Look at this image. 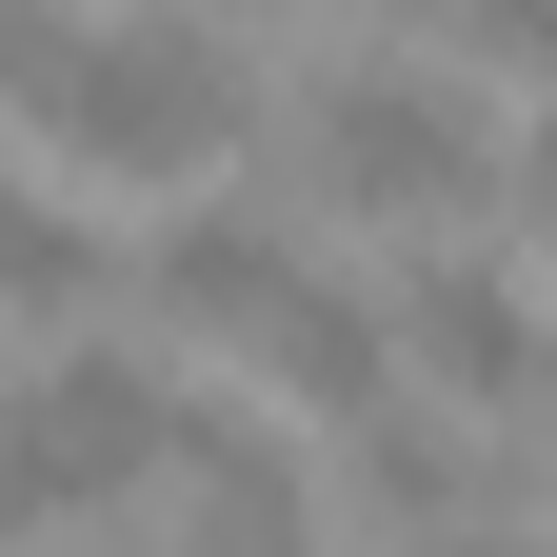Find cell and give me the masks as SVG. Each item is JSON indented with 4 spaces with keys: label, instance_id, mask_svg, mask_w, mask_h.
<instances>
[{
    "label": "cell",
    "instance_id": "cell-1",
    "mask_svg": "<svg viewBox=\"0 0 557 557\" xmlns=\"http://www.w3.org/2000/svg\"><path fill=\"white\" fill-rule=\"evenodd\" d=\"M278 220H398V239H458L478 199H498V100L458 81L438 40H319V60H278Z\"/></svg>",
    "mask_w": 557,
    "mask_h": 557
},
{
    "label": "cell",
    "instance_id": "cell-2",
    "mask_svg": "<svg viewBox=\"0 0 557 557\" xmlns=\"http://www.w3.org/2000/svg\"><path fill=\"white\" fill-rule=\"evenodd\" d=\"M379 338H398V379H418V418H537V379H557V319H537V278L518 259H478V239H398L379 259Z\"/></svg>",
    "mask_w": 557,
    "mask_h": 557
},
{
    "label": "cell",
    "instance_id": "cell-3",
    "mask_svg": "<svg viewBox=\"0 0 557 557\" xmlns=\"http://www.w3.org/2000/svg\"><path fill=\"white\" fill-rule=\"evenodd\" d=\"M299 278H319V239L278 220L259 180H220V199H160V220H139V299H160L180 338H259Z\"/></svg>",
    "mask_w": 557,
    "mask_h": 557
},
{
    "label": "cell",
    "instance_id": "cell-4",
    "mask_svg": "<svg viewBox=\"0 0 557 557\" xmlns=\"http://www.w3.org/2000/svg\"><path fill=\"white\" fill-rule=\"evenodd\" d=\"M239 359H259L278 398H299V418H338V438H359V418L398 398V338H379V278H338V259H319L299 299H278V319L239 338Z\"/></svg>",
    "mask_w": 557,
    "mask_h": 557
},
{
    "label": "cell",
    "instance_id": "cell-5",
    "mask_svg": "<svg viewBox=\"0 0 557 557\" xmlns=\"http://www.w3.org/2000/svg\"><path fill=\"white\" fill-rule=\"evenodd\" d=\"M120 518H139L120 478H100L81 438H40L21 398H0V557H40V537H120Z\"/></svg>",
    "mask_w": 557,
    "mask_h": 557
},
{
    "label": "cell",
    "instance_id": "cell-6",
    "mask_svg": "<svg viewBox=\"0 0 557 557\" xmlns=\"http://www.w3.org/2000/svg\"><path fill=\"white\" fill-rule=\"evenodd\" d=\"M0 299L21 319H60V299H100V220H60V199L0 160Z\"/></svg>",
    "mask_w": 557,
    "mask_h": 557
},
{
    "label": "cell",
    "instance_id": "cell-7",
    "mask_svg": "<svg viewBox=\"0 0 557 557\" xmlns=\"http://www.w3.org/2000/svg\"><path fill=\"white\" fill-rule=\"evenodd\" d=\"M498 199H518V220H537V259H557V100L498 139Z\"/></svg>",
    "mask_w": 557,
    "mask_h": 557
},
{
    "label": "cell",
    "instance_id": "cell-8",
    "mask_svg": "<svg viewBox=\"0 0 557 557\" xmlns=\"http://www.w3.org/2000/svg\"><path fill=\"white\" fill-rule=\"evenodd\" d=\"M438 557H557V537H537V518H478V537H438Z\"/></svg>",
    "mask_w": 557,
    "mask_h": 557
},
{
    "label": "cell",
    "instance_id": "cell-9",
    "mask_svg": "<svg viewBox=\"0 0 557 557\" xmlns=\"http://www.w3.org/2000/svg\"><path fill=\"white\" fill-rule=\"evenodd\" d=\"M537 398H557V379H537Z\"/></svg>",
    "mask_w": 557,
    "mask_h": 557
}]
</instances>
